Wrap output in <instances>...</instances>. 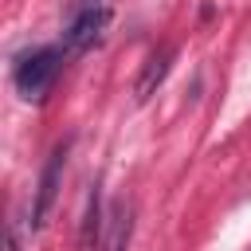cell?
I'll return each instance as SVG.
<instances>
[{"mask_svg":"<svg viewBox=\"0 0 251 251\" xmlns=\"http://www.w3.org/2000/svg\"><path fill=\"white\" fill-rule=\"evenodd\" d=\"M59 67H63V51H59V47H35V51H24V55L16 59V67H12V82H16V90H20L27 102H31V98L39 102V98L51 90Z\"/></svg>","mask_w":251,"mask_h":251,"instance_id":"1","label":"cell"},{"mask_svg":"<svg viewBox=\"0 0 251 251\" xmlns=\"http://www.w3.org/2000/svg\"><path fill=\"white\" fill-rule=\"evenodd\" d=\"M67 149H71L67 141H63V145H55V149H51V157H47V165H43V173H39L35 200H31V231H39V227L47 224V216H51V208H55V200H59V184H63Z\"/></svg>","mask_w":251,"mask_h":251,"instance_id":"2","label":"cell"},{"mask_svg":"<svg viewBox=\"0 0 251 251\" xmlns=\"http://www.w3.org/2000/svg\"><path fill=\"white\" fill-rule=\"evenodd\" d=\"M102 27H106V8H102L98 0H82V4L75 8V16H71L67 31H63V51H71V55L86 51V47L102 35Z\"/></svg>","mask_w":251,"mask_h":251,"instance_id":"3","label":"cell"},{"mask_svg":"<svg viewBox=\"0 0 251 251\" xmlns=\"http://www.w3.org/2000/svg\"><path fill=\"white\" fill-rule=\"evenodd\" d=\"M129 235H133V204L114 200L106 220H102V251H126Z\"/></svg>","mask_w":251,"mask_h":251,"instance_id":"4","label":"cell"},{"mask_svg":"<svg viewBox=\"0 0 251 251\" xmlns=\"http://www.w3.org/2000/svg\"><path fill=\"white\" fill-rule=\"evenodd\" d=\"M173 47L165 43V47H157L149 59H145V67H141V75H137V82H133V98L137 102H149L153 94H157V86L165 82V75H169V67H173Z\"/></svg>","mask_w":251,"mask_h":251,"instance_id":"5","label":"cell"}]
</instances>
